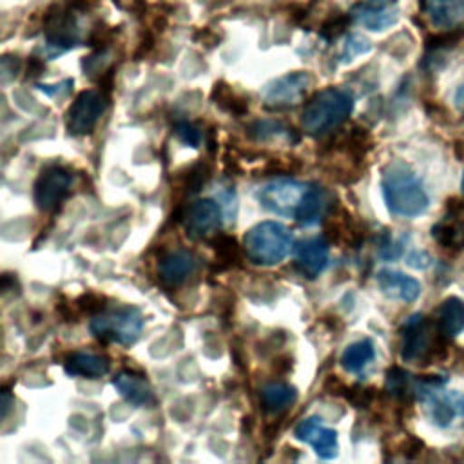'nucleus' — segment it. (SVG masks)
Here are the masks:
<instances>
[{
  "instance_id": "5",
  "label": "nucleus",
  "mask_w": 464,
  "mask_h": 464,
  "mask_svg": "<svg viewBox=\"0 0 464 464\" xmlns=\"http://www.w3.org/2000/svg\"><path fill=\"white\" fill-rule=\"evenodd\" d=\"M310 85L312 76L308 72L294 71L268 82L261 91V98L268 109H290L303 102Z\"/></svg>"
},
{
  "instance_id": "3",
  "label": "nucleus",
  "mask_w": 464,
  "mask_h": 464,
  "mask_svg": "<svg viewBox=\"0 0 464 464\" xmlns=\"http://www.w3.org/2000/svg\"><path fill=\"white\" fill-rule=\"evenodd\" d=\"M292 248V232L277 221H261L246 230L243 250L256 265L272 266L281 263Z\"/></svg>"
},
{
  "instance_id": "10",
  "label": "nucleus",
  "mask_w": 464,
  "mask_h": 464,
  "mask_svg": "<svg viewBox=\"0 0 464 464\" xmlns=\"http://www.w3.org/2000/svg\"><path fill=\"white\" fill-rule=\"evenodd\" d=\"M350 16L361 27L381 33L399 22V0H362L352 7Z\"/></svg>"
},
{
  "instance_id": "18",
  "label": "nucleus",
  "mask_w": 464,
  "mask_h": 464,
  "mask_svg": "<svg viewBox=\"0 0 464 464\" xmlns=\"http://www.w3.org/2000/svg\"><path fill=\"white\" fill-rule=\"evenodd\" d=\"M112 386L116 392L132 406H149L154 402V392L145 375L130 370L120 372L112 379Z\"/></svg>"
},
{
  "instance_id": "13",
  "label": "nucleus",
  "mask_w": 464,
  "mask_h": 464,
  "mask_svg": "<svg viewBox=\"0 0 464 464\" xmlns=\"http://www.w3.org/2000/svg\"><path fill=\"white\" fill-rule=\"evenodd\" d=\"M328 257L330 241L324 236L308 237L301 241L295 250V266L304 277L315 279L326 268Z\"/></svg>"
},
{
  "instance_id": "8",
  "label": "nucleus",
  "mask_w": 464,
  "mask_h": 464,
  "mask_svg": "<svg viewBox=\"0 0 464 464\" xmlns=\"http://www.w3.org/2000/svg\"><path fill=\"white\" fill-rule=\"evenodd\" d=\"M72 183L71 172L62 165H49L42 169L38 174L34 187H33V198L34 205L42 212L54 210L69 194Z\"/></svg>"
},
{
  "instance_id": "4",
  "label": "nucleus",
  "mask_w": 464,
  "mask_h": 464,
  "mask_svg": "<svg viewBox=\"0 0 464 464\" xmlns=\"http://www.w3.org/2000/svg\"><path fill=\"white\" fill-rule=\"evenodd\" d=\"M91 332L100 341H112L118 344H132L143 328V314L136 306H118L103 310L91 319Z\"/></svg>"
},
{
  "instance_id": "22",
  "label": "nucleus",
  "mask_w": 464,
  "mask_h": 464,
  "mask_svg": "<svg viewBox=\"0 0 464 464\" xmlns=\"http://www.w3.org/2000/svg\"><path fill=\"white\" fill-rule=\"evenodd\" d=\"M437 328L444 337H455L464 332V301L457 295L444 299L439 308Z\"/></svg>"
},
{
  "instance_id": "15",
  "label": "nucleus",
  "mask_w": 464,
  "mask_h": 464,
  "mask_svg": "<svg viewBox=\"0 0 464 464\" xmlns=\"http://www.w3.org/2000/svg\"><path fill=\"white\" fill-rule=\"evenodd\" d=\"M198 268V257L190 250H172L160 257L158 276L167 286H178L185 283Z\"/></svg>"
},
{
  "instance_id": "7",
  "label": "nucleus",
  "mask_w": 464,
  "mask_h": 464,
  "mask_svg": "<svg viewBox=\"0 0 464 464\" xmlns=\"http://www.w3.org/2000/svg\"><path fill=\"white\" fill-rule=\"evenodd\" d=\"M105 107H107L105 91H98V89L82 91L67 111V116H65L67 130L72 136H85L92 132L98 120L105 112Z\"/></svg>"
},
{
  "instance_id": "30",
  "label": "nucleus",
  "mask_w": 464,
  "mask_h": 464,
  "mask_svg": "<svg viewBox=\"0 0 464 464\" xmlns=\"http://www.w3.org/2000/svg\"><path fill=\"white\" fill-rule=\"evenodd\" d=\"M74 308L80 314H89V315H96L100 312L105 310V297L94 292H85L82 294L76 301H74Z\"/></svg>"
},
{
  "instance_id": "23",
  "label": "nucleus",
  "mask_w": 464,
  "mask_h": 464,
  "mask_svg": "<svg viewBox=\"0 0 464 464\" xmlns=\"http://www.w3.org/2000/svg\"><path fill=\"white\" fill-rule=\"evenodd\" d=\"M375 357V348L372 339H361L348 344L341 355V366L350 373H359Z\"/></svg>"
},
{
  "instance_id": "6",
  "label": "nucleus",
  "mask_w": 464,
  "mask_h": 464,
  "mask_svg": "<svg viewBox=\"0 0 464 464\" xmlns=\"http://www.w3.org/2000/svg\"><path fill=\"white\" fill-rule=\"evenodd\" d=\"M306 190H308V185H304L301 181L274 179L270 183H265L257 190L256 198L261 203V207L270 210L272 214L285 216V218H295V212H297Z\"/></svg>"
},
{
  "instance_id": "12",
  "label": "nucleus",
  "mask_w": 464,
  "mask_h": 464,
  "mask_svg": "<svg viewBox=\"0 0 464 464\" xmlns=\"http://www.w3.org/2000/svg\"><path fill=\"white\" fill-rule=\"evenodd\" d=\"M294 435L297 440H303L314 448L319 459H334L337 455V431L332 428H326L323 420L315 415L301 420Z\"/></svg>"
},
{
  "instance_id": "29",
  "label": "nucleus",
  "mask_w": 464,
  "mask_h": 464,
  "mask_svg": "<svg viewBox=\"0 0 464 464\" xmlns=\"http://www.w3.org/2000/svg\"><path fill=\"white\" fill-rule=\"evenodd\" d=\"M283 132H292V129L285 127L281 121H276V120L256 121V123L250 127V134H252L256 140L274 138V136H279V134H283Z\"/></svg>"
},
{
  "instance_id": "9",
  "label": "nucleus",
  "mask_w": 464,
  "mask_h": 464,
  "mask_svg": "<svg viewBox=\"0 0 464 464\" xmlns=\"http://www.w3.org/2000/svg\"><path fill=\"white\" fill-rule=\"evenodd\" d=\"M181 218L185 230L192 239L210 237L212 234H218L223 225L221 205L210 198L192 201L188 207L183 208Z\"/></svg>"
},
{
  "instance_id": "19",
  "label": "nucleus",
  "mask_w": 464,
  "mask_h": 464,
  "mask_svg": "<svg viewBox=\"0 0 464 464\" xmlns=\"http://www.w3.org/2000/svg\"><path fill=\"white\" fill-rule=\"evenodd\" d=\"M330 201L328 192L319 185H308L303 201L295 212V221L301 227H314L328 216Z\"/></svg>"
},
{
  "instance_id": "1",
  "label": "nucleus",
  "mask_w": 464,
  "mask_h": 464,
  "mask_svg": "<svg viewBox=\"0 0 464 464\" xmlns=\"http://www.w3.org/2000/svg\"><path fill=\"white\" fill-rule=\"evenodd\" d=\"M381 188L384 203L393 216L417 218L430 205L422 181L413 169L401 160H393L382 169Z\"/></svg>"
},
{
  "instance_id": "20",
  "label": "nucleus",
  "mask_w": 464,
  "mask_h": 464,
  "mask_svg": "<svg viewBox=\"0 0 464 464\" xmlns=\"http://www.w3.org/2000/svg\"><path fill=\"white\" fill-rule=\"evenodd\" d=\"M63 370L71 377L98 379L109 373L111 361L105 355H98L91 352H72L71 355H67L63 362Z\"/></svg>"
},
{
  "instance_id": "34",
  "label": "nucleus",
  "mask_w": 464,
  "mask_h": 464,
  "mask_svg": "<svg viewBox=\"0 0 464 464\" xmlns=\"http://www.w3.org/2000/svg\"><path fill=\"white\" fill-rule=\"evenodd\" d=\"M272 370L277 375H286L292 370V357L290 355H279L274 359L272 362Z\"/></svg>"
},
{
  "instance_id": "36",
  "label": "nucleus",
  "mask_w": 464,
  "mask_h": 464,
  "mask_svg": "<svg viewBox=\"0 0 464 464\" xmlns=\"http://www.w3.org/2000/svg\"><path fill=\"white\" fill-rule=\"evenodd\" d=\"M462 192H464V178H462Z\"/></svg>"
},
{
  "instance_id": "11",
  "label": "nucleus",
  "mask_w": 464,
  "mask_h": 464,
  "mask_svg": "<svg viewBox=\"0 0 464 464\" xmlns=\"http://www.w3.org/2000/svg\"><path fill=\"white\" fill-rule=\"evenodd\" d=\"M430 323L420 314L411 315L404 324V341L401 348V357L404 361H420L428 357L435 348L437 341L433 339Z\"/></svg>"
},
{
  "instance_id": "26",
  "label": "nucleus",
  "mask_w": 464,
  "mask_h": 464,
  "mask_svg": "<svg viewBox=\"0 0 464 464\" xmlns=\"http://www.w3.org/2000/svg\"><path fill=\"white\" fill-rule=\"evenodd\" d=\"M372 51V42L359 34V33H350L344 42H343V49H341V62L346 63V62H352L353 58L361 56V54H366Z\"/></svg>"
},
{
  "instance_id": "24",
  "label": "nucleus",
  "mask_w": 464,
  "mask_h": 464,
  "mask_svg": "<svg viewBox=\"0 0 464 464\" xmlns=\"http://www.w3.org/2000/svg\"><path fill=\"white\" fill-rule=\"evenodd\" d=\"M210 245L216 254L218 268H232L241 265V246L234 236L228 234H216L210 239Z\"/></svg>"
},
{
  "instance_id": "25",
  "label": "nucleus",
  "mask_w": 464,
  "mask_h": 464,
  "mask_svg": "<svg viewBox=\"0 0 464 464\" xmlns=\"http://www.w3.org/2000/svg\"><path fill=\"white\" fill-rule=\"evenodd\" d=\"M210 172L212 170H210V165L207 161H198L192 167H188L185 176H183V181H181L183 194L185 196L198 194L203 188V185L208 181Z\"/></svg>"
},
{
  "instance_id": "32",
  "label": "nucleus",
  "mask_w": 464,
  "mask_h": 464,
  "mask_svg": "<svg viewBox=\"0 0 464 464\" xmlns=\"http://www.w3.org/2000/svg\"><path fill=\"white\" fill-rule=\"evenodd\" d=\"M174 130H176V136H178L185 145H188V147L198 149V147L201 145V141H203L201 130H199L194 123H190V121H178Z\"/></svg>"
},
{
  "instance_id": "16",
  "label": "nucleus",
  "mask_w": 464,
  "mask_h": 464,
  "mask_svg": "<svg viewBox=\"0 0 464 464\" xmlns=\"http://www.w3.org/2000/svg\"><path fill=\"white\" fill-rule=\"evenodd\" d=\"M375 279L381 292L390 299L413 303L420 295V283L404 272L382 268L377 272Z\"/></svg>"
},
{
  "instance_id": "14",
  "label": "nucleus",
  "mask_w": 464,
  "mask_h": 464,
  "mask_svg": "<svg viewBox=\"0 0 464 464\" xmlns=\"http://www.w3.org/2000/svg\"><path fill=\"white\" fill-rule=\"evenodd\" d=\"M324 237L334 245L357 248L364 239V232H362L361 225L352 218L350 212L339 208L326 216Z\"/></svg>"
},
{
  "instance_id": "31",
  "label": "nucleus",
  "mask_w": 464,
  "mask_h": 464,
  "mask_svg": "<svg viewBox=\"0 0 464 464\" xmlns=\"http://www.w3.org/2000/svg\"><path fill=\"white\" fill-rule=\"evenodd\" d=\"M433 237L442 245V246H459L464 241V232L457 228L455 225H437L433 227Z\"/></svg>"
},
{
  "instance_id": "33",
  "label": "nucleus",
  "mask_w": 464,
  "mask_h": 464,
  "mask_svg": "<svg viewBox=\"0 0 464 464\" xmlns=\"http://www.w3.org/2000/svg\"><path fill=\"white\" fill-rule=\"evenodd\" d=\"M344 397L355 406V408H366L373 401V390L372 388H361V386H352L346 388Z\"/></svg>"
},
{
  "instance_id": "2",
  "label": "nucleus",
  "mask_w": 464,
  "mask_h": 464,
  "mask_svg": "<svg viewBox=\"0 0 464 464\" xmlns=\"http://www.w3.org/2000/svg\"><path fill=\"white\" fill-rule=\"evenodd\" d=\"M352 109V92L339 87H326L306 102L301 114L303 130L310 136H323L344 123Z\"/></svg>"
},
{
  "instance_id": "17",
  "label": "nucleus",
  "mask_w": 464,
  "mask_h": 464,
  "mask_svg": "<svg viewBox=\"0 0 464 464\" xmlns=\"http://www.w3.org/2000/svg\"><path fill=\"white\" fill-rule=\"evenodd\" d=\"M422 11L437 29L451 31L464 25V0H422Z\"/></svg>"
},
{
  "instance_id": "28",
  "label": "nucleus",
  "mask_w": 464,
  "mask_h": 464,
  "mask_svg": "<svg viewBox=\"0 0 464 464\" xmlns=\"http://www.w3.org/2000/svg\"><path fill=\"white\" fill-rule=\"evenodd\" d=\"M410 390V375L401 368H392L386 373V392L392 397L404 399Z\"/></svg>"
},
{
  "instance_id": "35",
  "label": "nucleus",
  "mask_w": 464,
  "mask_h": 464,
  "mask_svg": "<svg viewBox=\"0 0 464 464\" xmlns=\"http://www.w3.org/2000/svg\"><path fill=\"white\" fill-rule=\"evenodd\" d=\"M9 404H11L9 390H7V388H4V390H2V417H4V419L7 417V410H9Z\"/></svg>"
},
{
  "instance_id": "21",
  "label": "nucleus",
  "mask_w": 464,
  "mask_h": 464,
  "mask_svg": "<svg viewBox=\"0 0 464 464\" xmlns=\"http://www.w3.org/2000/svg\"><path fill=\"white\" fill-rule=\"evenodd\" d=\"M297 399V390L283 381H272L261 390V406L268 413H281Z\"/></svg>"
},
{
  "instance_id": "27",
  "label": "nucleus",
  "mask_w": 464,
  "mask_h": 464,
  "mask_svg": "<svg viewBox=\"0 0 464 464\" xmlns=\"http://www.w3.org/2000/svg\"><path fill=\"white\" fill-rule=\"evenodd\" d=\"M214 102H216V105H219L221 109H225V111H228V112H232V114H243V112H246V102L243 100V98H239V96H236L227 85H223V83H216V87H214Z\"/></svg>"
}]
</instances>
